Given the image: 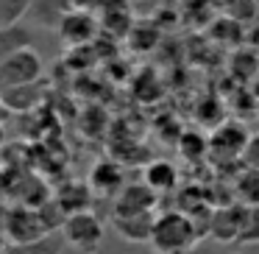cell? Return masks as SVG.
Instances as JSON below:
<instances>
[{
    "instance_id": "cell-1",
    "label": "cell",
    "mask_w": 259,
    "mask_h": 254,
    "mask_svg": "<svg viewBox=\"0 0 259 254\" xmlns=\"http://www.w3.org/2000/svg\"><path fill=\"white\" fill-rule=\"evenodd\" d=\"M201 240L198 226L192 224V218L187 212L179 209H167V212L156 215L153 224V235H151V248L153 254H170V251H181L190 248Z\"/></svg>"
},
{
    "instance_id": "cell-2",
    "label": "cell",
    "mask_w": 259,
    "mask_h": 254,
    "mask_svg": "<svg viewBox=\"0 0 259 254\" xmlns=\"http://www.w3.org/2000/svg\"><path fill=\"white\" fill-rule=\"evenodd\" d=\"M62 235H64V240H67V246H73L75 251L95 254L98 248L103 246L106 229H103V221L98 218L92 209H84V212L67 215V221H64V226H62Z\"/></svg>"
},
{
    "instance_id": "cell-3",
    "label": "cell",
    "mask_w": 259,
    "mask_h": 254,
    "mask_svg": "<svg viewBox=\"0 0 259 254\" xmlns=\"http://www.w3.org/2000/svg\"><path fill=\"white\" fill-rule=\"evenodd\" d=\"M42 76V56L34 48H23L6 62H0V92L14 90V87H25L39 81Z\"/></svg>"
},
{
    "instance_id": "cell-4",
    "label": "cell",
    "mask_w": 259,
    "mask_h": 254,
    "mask_svg": "<svg viewBox=\"0 0 259 254\" xmlns=\"http://www.w3.org/2000/svg\"><path fill=\"white\" fill-rule=\"evenodd\" d=\"M242 221H245V204L234 201L226 207H214L212 221H209V237L218 243H237L242 232Z\"/></svg>"
},
{
    "instance_id": "cell-5",
    "label": "cell",
    "mask_w": 259,
    "mask_h": 254,
    "mask_svg": "<svg viewBox=\"0 0 259 254\" xmlns=\"http://www.w3.org/2000/svg\"><path fill=\"white\" fill-rule=\"evenodd\" d=\"M248 140H251V134L245 131L242 123H220L218 129L209 134V151L242 162V151H245Z\"/></svg>"
},
{
    "instance_id": "cell-6",
    "label": "cell",
    "mask_w": 259,
    "mask_h": 254,
    "mask_svg": "<svg viewBox=\"0 0 259 254\" xmlns=\"http://www.w3.org/2000/svg\"><path fill=\"white\" fill-rule=\"evenodd\" d=\"M159 201V193H153L145 182L125 185L120 196L114 198V212L112 215H134V212H153Z\"/></svg>"
},
{
    "instance_id": "cell-7",
    "label": "cell",
    "mask_w": 259,
    "mask_h": 254,
    "mask_svg": "<svg viewBox=\"0 0 259 254\" xmlns=\"http://www.w3.org/2000/svg\"><path fill=\"white\" fill-rule=\"evenodd\" d=\"M153 224H156V215L153 212L112 215V229L117 232L125 243H151Z\"/></svg>"
},
{
    "instance_id": "cell-8",
    "label": "cell",
    "mask_w": 259,
    "mask_h": 254,
    "mask_svg": "<svg viewBox=\"0 0 259 254\" xmlns=\"http://www.w3.org/2000/svg\"><path fill=\"white\" fill-rule=\"evenodd\" d=\"M6 235L12 243H28L36 240V237L48 235L45 224L39 218V209H17L12 212V218H6Z\"/></svg>"
},
{
    "instance_id": "cell-9",
    "label": "cell",
    "mask_w": 259,
    "mask_h": 254,
    "mask_svg": "<svg viewBox=\"0 0 259 254\" xmlns=\"http://www.w3.org/2000/svg\"><path fill=\"white\" fill-rule=\"evenodd\" d=\"M123 168H120L117 162H112V159H101V162L92 168L90 173V190L95 193V196H120V190H123Z\"/></svg>"
},
{
    "instance_id": "cell-10",
    "label": "cell",
    "mask_w": 259,
    "mask_h": 254,
    "mask_svg": "<svg viewBox=\"0 0 259 254\" xmlns=\"http://www.w3.org/2000/svg\"><path fill=\"white\" fill-rule=\"evenodd\" d=\"M59 34H62V40L70 42V45H84V42H90L92 34H95V20L84 12H70V14H64L62 23H59Z\"/></svg>"
},
{
    "instance_id": "cell-11",
    "label": "cell",
    "mask_w": 259,
    "mask_h": 254,
    "mask_svg": "<svg viewBox=\"0 0 259 254\" xmlns=\"http://www.w3.org/2000/svg\"><path fill=\"white\" fill-rule=\"evenodd\" d=\"M64 246H67V240L62 232H48L28 243H9L6 254H62Z\"/></svg>"
},
{
    "instance_id": "cell-12",
    "label": "cell",
    "mask_w": 259,
    "mask_h": 254,
    "mask_svg": "<svg viewBox=\"0 0 259 254\" xmlns=\"http://www.w3.org/2000/svg\"><path fill=\"white\" fill-rule=\"evenodd\" d=\"M145 185L151 187L153 193H170L179 185V170H176V165L167 162V159H153L145 168Z\"/></svg>"
},
{
    "instance_id": "cell-13",
    "label": "cell",
    "mask_w": 259,
    "mask_h": 254,
    "mask_svg": "<svg viewBox=\"0 0 259 254\" xmlns=\"http://www.w3.org/2000/svg\"><path fill=\"white\" fill-rule=\"evenodd\" d=\"M23 48H34V31L25 28L23 23L12 28H0V62H6Z\"/></svg>"
},
{
    "instance_id": "cell-14",
    "label": "cell",
    "mask_w": 259,
    "mask_h": 254,
    "mask_svg": "<svg viewBox=\"0 0 259 254\" xmlns=\"http://www.w3.org/2000/svg\"><path fill=\"white\" fill-rule=\"evenodd\" d=\"M0 98H3L6 109H14V112H25V109L39 106V101H42V87H39V81H34V84L14 87V90L0 92Z\"/></svg>"
},
{
    "instance_id": "cell-15",
    "label": "cell",
    "mask_w": 259,
    "mask_h": 254,
    "mask_svg": "<svg viewBox=\"0 0 259 254\" xmlns=\"http://www.w3.org/2000/svg\"><path fill=\"white\" fill-rule=\"evenodd\" d=\"M92 196H95V193L90 190V185L73 182V185H64L62 190H59L56 201L67 209V215H73V212H84V209H90Z\"/></svg>"
},
{
    "instance_id": "cell-16",
    "label": "cell",
    "mask_w": 259,
    "mask_h": 254,
    "mask_svg": "<svg viewBox=\"0 0 259 254\" xmlns=\"http://www.w3.org/2000/svg\"><path fill=\"white\" fill-rule=\"evenodd\" d=\"M234 196L245 207H259V170L242 168L234 179Z\"/></svg>"
},
{
    "instance_id": "cell-17",
    "label": "cell",
    "mask_w": 259,
    "mask_h": 254,
    "mask_svg": "<svg viewBox=\"0 0 259 254\" xmlns=\"http://www.w3.org/2000/svg\"><path fill=\"white\" fill-rule=\"evenodd\" d=\"M34 9V0H0V28L20 25V20Z\"/></svg>"
},
{
    "instance_id": "cell-18",
    "label": "cell",
    "mask_w": 259,
    "mask_h": 254,
    "mask_svg": "<svg viewBox=\"0 0 259 254\" xmlns=\"http://www.w3.org/2000/svg\"><path fill=\"white\" fill-rule=\"evenodd\" d=\"M240 246H259V207H245V221L240 232Z\"/></svg>"
},
{
    "instance_id": "cell-19",
    "label": "cell",
    "mask_w": 259,
    "mask_h": 254,
    "mask_svg": "<svg viewBox=\"0 0 259 254\" xmlns=\"http://www.w3.org/2000/svg\"><path fill=\"white\" fill-rule=\"evenodd\" d=\"M181 154L187 159H192V162H198V159H203L209 154V140L195 134V131H190V134L181 137Z\"/></svg>"
},
{
    "instance_id": "cell-20",
    "label": "cell",
    "mask_w": 259,
    "mask_h": 254,
    "mask_svg": "<svg viewBox=\"0 0 259 254\" xmlns=\"http://www.w3.org/2000/svg\"><path fill=\"white\" fill-rule=\"evenodd\" d=\"M242 168L259 170V134H251L245 151H242Z\"/></svg>"
},
{
    "instance_id": "cell-21",
    "label": "cell",
    "mask_w": 259,
    "mask_h": 254,
    "mask_svg": "<svg viewBox=\"0 0 259 254\" xmlns=\"http://www.w3.org/2000/svg\"><path fill=\"white\" fill-rule=\"evenodd\" d=\"M170 254H212V248L203 246V243H195L190 248H181V251H170Z\"/></svg>"
},
{
    "instance_id": "cell-22",
    "label": "cell",
    "mask_w": 259,
    "mask_h": 254,
    "mask_svg": "<svg viewBox=\"0 0 259 254\" xmlns=\"http://www.w3.org/2000/svg\"><path fill=\"white\" fill-rule=\"evenodd\" d=\"M6 112H9V109H6V103H3V98H0V123H3V118H6Z\"/></svg>"
},
{
    "instance_id": "cell-23",
    "label": "cell",
    "mask_w": 259,
    "mask_h": 254,
    "mask_svg": "<svg viewBox=\"0 0 259 254\" xmlns=\"http://www.w3.org/2000/svg\"><path fill=\"white\" fill-rule=\"evenodd\" d=\"M3 140H6V131H3V123H0V146H3Z\"/></svg>"
},
{
    "instance_id": "cell-24",
    "label": "cell",
    "mask_w": 259,
    "mask_h": 254,
    "mask_svg": "<svg viewBox=\"0 0 259 254\" xmlns=\"http://www.w3.org/2000/svg\"><path fill=\"white\" fill-rule=\"evenodd\" d=\"M6 246L9 243H3V237H0V254H6Z\"/></svg>"
}]
</instances>
